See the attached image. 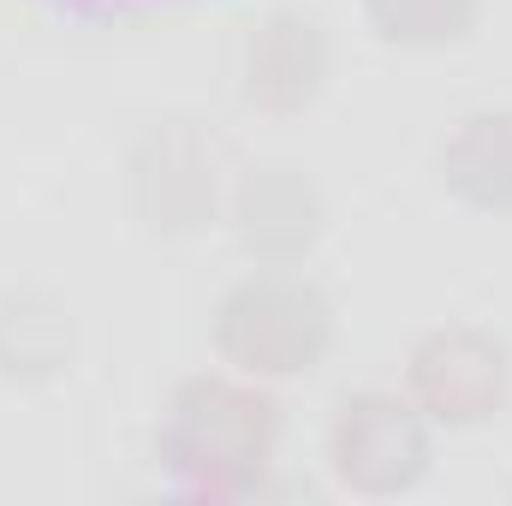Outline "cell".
<instances>
[{"mask_svg": "<svg viewBox=\"0 0 512 506\" xmlns=\"http://www.w3.org/2000/svg\"><path fill=\"white\" fill-rule=\"evenodd\" d=\"M334 316L310 280L256 274L233 286L215 310V346L251 376H298L328 352Z\"/></svg>", "mask_w": 512, "mask_h": 506, "instance_id": "6da1fadb", "label": "cell"}, {"mask_svg": "<svg viewBox=\"0 0 512 506\" xmlns=\"http://www.w3.org/2000/svg\"><path fill=\"white\" fill-rule=\"evenodd\" d=\"M274 429H280L274 399H262L251 387H233V381H191V387H179V399H173L161 453H167L179 471L227 477V471H239V465H262V459H268Z\"/></svg>", "mask_w": 512, "mask_h": 506, "instance_id": "7a4b0ae2", "label": "cell"}, {"mask_svg": "<svg viewBox=\"0 0 512 506\" xmlns=\"http://www.w3.org/2000/svg\"><path fill=\"white\" fill-rule=\"evenodd\" d=\"M131 203L155 233H197L215 215V143L167 120L131 149Z\"/></svg>", "mask_w": 512, "mask_h": 506, "instance_id": "3957f363", "label": "cell"}, {"mask_svg": "<svg viewBox=\"0 0 512 506\" xmlns=\"http://www.w3.org/2000/svg\"><path fill=\"white\" fill-rule=\"evenodd\" d=\"M423 459H429V435L411 417V405H399L387 393H358V399L340 405V417H334V465H340L346 483L376 489V495L405 489V483H417Z\"/></svg>", "mask_w": 512, "mask_h": 506, "instance_id": "277c9868", "label": "cell"}, {"mask_svg": "<svg viewBox=\"0 0 512 506\" xmlns=\"http://www.w3.org/2000/svg\"><path fill=\"white\" fill-rule=\"evenodd\" d=\"M328 78V36L310 12H274L245 42V102L268 114H298Z\"/></svg>", "mask_w": 512, "mask_h": 506, "instance_id": "5b68a950", "label": "cell"}, {"mask_svg": "<svg viewBox=\"0 0 512 506\" xmlns=\"http://www.w3.org/2000/svg\"><path fill=\"white\" fill-rule=\"evenodd\" d=\"M411 387L417 399L447 417V423H477L501 405L507 393V352L471 328H453V334H435L417 346L411 358Z\"/></svg>", "mask_w": 512, "mask_h": 506, "instance_id": "8992f818", "label": "cell"}, {"mask_svg": "<svg viewBox=\"0 0 512 506\" xmlns=\"http://www.w3.org/2000/svg\"><path fill=\"white\" fill-rule=\"evenodd\" d=\"M239 245L262 262H292L322 233V197L298 167H251L233 203Z\"/></svg>", "mask_w": 512, "mask_h": 506, "instance_id": "52a82bcc", "label": "cell"}, {"mask_svg": "<svg viewBox=\"0 0 512 506\" xmlns=\"http://www.w3.org/2000/svg\"><path fill=\"white\" fill-rule=\"evenodd\" d=\"M441 179L459 203L507 215L512 209V108H483L441 149Z\"/></svg>", "mask_w": 512, "mask_h": 506, "instance_id": "ba28073f", "label": "cell"}, {"mask_svg": "<svg viewBox=\"0 0 512 506\" xmlns=\"http://www.w3.org/2000/svg\"><path fill=\"white\" fill-rule=\"evenodd\" d=\"M370 24L399 48H447L477 24V0H370Z\"/></svg>", "mask_w": 512, "mask_h": 506, "instance_id": "9c48e42d", "label": "cell"}, {"mask_svg": "<svg viewBox=\"0 0 512 506\" xmlns=\"http://www.w3.org/2000/svg\"><path fill=\"white\" fill-rule=\"evenodd\" d=\"M0 334H12V346H0V370L6 376L54 370L60 352H66V322L42 298H6L0 304Z\"/></svg>", "mask_w": 512, "mask_h": 506, "instance_id": "30bf717a", "label": "cell"}, {"mask_svg": "<svg viewBox=\"0 0 512 506\" xmlns=\"http://www.w3.org/2000/svg\"><path fill=\"white\" fill-rule=\"evenodd\" d=\"M60 6H84L90 12V6H126V0H60Z\"/></svg>", "mask_w": 512, "mask_h": 506, "instance_id": "8fae6325", "label": "cell"}]
</instances>
